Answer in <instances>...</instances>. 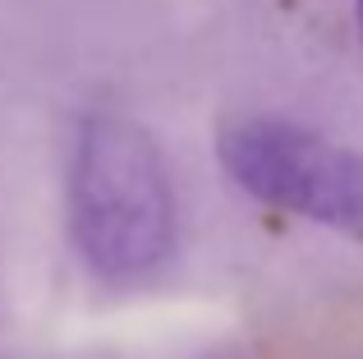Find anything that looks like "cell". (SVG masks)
I'll return each mask as SVG.
<instances>
[{"label": "cell", "instance_id": "1", "mask_svg": "<svg viewBox=\"0 0 363 359\" xmlns=\"http://www.w3.org/2000/svg\"><path fill=\"white\" fill-rule=\"evenodd\" d=\"M69 235L92 272L133 286L175 253V184L157 138L129 116L97 111L69 153Z\"/></svg>", "mask_w": 363, "mask_h": 359}, {"label": "cell", "instance_id": "3", "mask_svg": "<svg viewBox=\"0 0 363 359\" xmlns=\"http://www.w3.org/2000/svg\"><path fill=\"white\" fill-rule=\"evenodd\" d=\"M354 23H359V37H363V0H354Z\"/></svg>", "mask_w": 363, "mask_h": 359}, {"label": "cell", "instance_id": "2", "mask_svg": "<svg viewBox=\"0 0 363 359\" xmlns=\"http://www.w3.org/2000/svg\"><path fill=\"white\" fill-rule=\"evenodd\" d=\"M225 175L248 198L363 240V153L281 116H244L216 138Z\"/></svg>", "mask_w": 363, "mask_h": 359}]
</instances>
